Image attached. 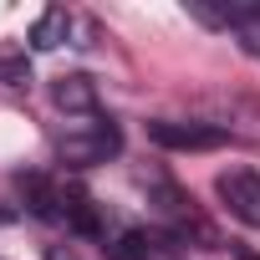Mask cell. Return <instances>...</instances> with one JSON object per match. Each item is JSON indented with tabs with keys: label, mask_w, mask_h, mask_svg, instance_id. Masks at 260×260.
Wrapping results in <instances>:
<instances>
[{
	"label": "cell",
	"mask_w": 260,
	"mask_h": 260,
	"mask_svg": "<svg viewBox=\"0 0 260 260\" xmlns=\"http://www.w3.org/2000/svg\"><path fill=\"white\" fill-rule=\"evenodd\" d=\"M16 189L26 199V209L46 224H61V179H46V174H16Z\"/></svg>",
	"instance_id": "obj_7"
},
{
	"label": "cell",
	"mask_w": 260,
	"mask_h": 260,
	"mask_svg": "<svg viewBox=\"0 0 260 260\" xmlns=\"http://www.w3.org/2000/svg\"><path fill=\"white\" fill-rule=\"evenodd\" d=\"M153 204H158V219H164V230L174 235V240H199V245H219V235H214V224L194 209V199L184 194V189H174V184H153Z\"/></svg>",
	"instance_id": "obj_2"
},
{
	"label": "cell",
	"mask_w": 260,
	"mask_h": 260,
	"mask_svg": "<svg viewBox=\"0 0 260 260\" xmlns=\"http://www.w3.org/2000/svg\"><path fill=\"white\" fill-rule=\"evenodd\" d=\"M0 219H6V214H0Z\"/></svg>",
	"instance_id": "obj_14"
},
{
	"label": "cell",
	"mask_w": 260,
	"mask_h": 260,
	"mask_svg": "<svg viewBox=\"0 0 260 260\" xmlns=\"http://www.w3.org/2000/svg\"><path fill=\"white\" fill-rule=\"evenodd\" d=\"M214 194L224 199V209H230L240 224L260 230V174H255V169H224V174L214 179Z\"/></svg>",
	"instance_id": "obj_5"
},
{
	"label": "cell",
	"mask_w": 260,
	"mask_h": 260,
	"mask_svg": "<svg viewBox=\"0 0 260 260\" xmlns=\"http://www.w3.org/2000/svg\"><path fill=\"white\" fill-rule=\"evenodd\" d=\"M26 82H31L26 51H0V87H26Z\"/></svg>",
	"instance_id": "obj_11"
},
{
	"label": "cell",
	"mask_w": 260,
	"mask_h": 260,
	"mask_svg": "<svg viewBox=\"0 0 260 260\" xmlns=\"http://www.w3.org/2000/svg\"><path fill=\"white\" fill-rule=\"evenodd\" d=\"M122 153V127L102 112H92L87 122H72L67 133L56 138V158L67 169H92V164H107Z\"/></svg>",
	"instance_id": "obj_1"
},
{
	"label": "cell",
	"mask_w": 260,
	"mask_h": 260,
	"mask_svg": "<svg viewBox=\"0 0 260 260\" xmlns=\"http://www.w3.org/2000/svg\"><path fill=\"white\" fill-rule=\"evenodd\" d=\"M51 102H56L67 117H92V112H97V82H92L87 72L56 77V82H51Z\"/></svg>",
	"instance_id": "obj_8"
},
{
	"label": "cell",
	"mask_w": 260,
	"mask_h": 260,
	"mask_svg": "<svg viewBox=\"0 0 260 260\" xmlns=\"http://www.w3.org/2000/svg\"><path fill=\"white\" fill-rule=\"evenodd\" d=\"M107 260H189V245L174 240L164 224H138V230H122L107 245Z\"/></svg>",
	"instance_id": "obj_3"
},
{
	"label": "cell",
	"mask_w": 260,
	"mask_h": 260,
	"mask_svg": "<svg viewBox=\"0 0 260 260\" xmlns=\"http://www.w3.org/2000/svg\"><path fill=\"white\" fill-rule=\"evenodd\" d=\"M46 260H77V255H72L67 245H51V250H46Z\"/></svg>",
	"instance_id": "obj_13"
},
{
	"label": "cell",
	"mask_w": 260,
	"mask_h": 260,
	"mask_svg": "<svg viewBox=\"0 0 260 260\" xmlns=\"http://www.w3.org/2000/svg\"><path fill=\"white\" fill-rule=\"evenodd\" d=\"M148 138L158 148H174V153H209V148H224V127L214 122H174V117H153L148 122Z\"/></svg>",
	"instance_id": "obj_4"
},
{
	"label": "cell",
	"mask_w": 260,
	"mask_h": 260,
	"mask_svg": "<svg viewBox=\"0 0 260 260\" xmlns=\"http://www.w3.org/2000/svg\"><path fill=\"white\" fill-rule=\"evenodd\" d=\"M67 36H72V16H67L61 6H51V11L31 26V46H36V51H56Z\"/></svg>",
	"instance_id": "obj_9"
},
{
	"label": "cell",
	"mask_w": 260,
	"mask_h": 260,
	"mask_svg": "<svg viewBox=\"0 0 260 260\" xmlns=\"http://www.w3.org/2000/svg\"><path fill=\"white\" fill-rule=\"evenodd\" d=\"M61 224L72 235H87V240H107V219H102V204L82 189V184H61Z\"/></svg>",
	"instance_id": "obj_6"
},
{
	"label": "cell",
	"mask_w": 260,
	"mask_h": 260,
	"mask_svg": "<svg viewBox=\"0 0 260 260\" xmlns=\"http://www.w3.org/2000/svg\"><path fill=\"white\" fill-rule=\"evenodd\" d=\"M230 255H235V260H260V250H250V245H240V240H230Z\"/></svg>",
	"instance_id": "obj_12"
},
{
	"label": "cell",
	"mask_w": 260,
	"mask_h": 260,
	"mask_svg": "<svg viewBox=\"0 0 260 260\" xmlns=\"http://www.w3.org/2000/svg\"><path fill=\"white\" fill-rule=\"evenodd\" d=\"M230 31H235L240 51L260 61V6H235V21H230Z\"/></svg>",
	"instance_id": "obj_10"
}]
</instances>
